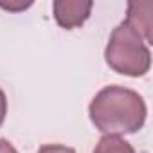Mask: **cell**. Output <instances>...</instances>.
Wrapping results in <instances>:
<instances>
[{"label":"cell","instance_id":"cell-1","mask_svg":"<svg viewBox=\"0 0 153 153\" xmlns=\"http://www.w3.org/2000/svg\"><path fill=\"white\" fill-rule=\"evenodd\" d=\"M88 115L96 130L105 135H124L137 133L148 115L142 96L135 90L108 85L96 94L88 106Z\"/></svg>","mask_w":153,"mask_h":153},{"label":"cell","instance_id":"cell-2","mask_svg":"<svg viewBox=\"0 0 153 153\" xmlns=\"http://www.w3.org/2000/svg\"><path fill=\"white\" fill-rule=\"evenodd\" d=\"M105 59L112 70L130 78H140L151 67L148 43L124 20L112 31L105 49Z\"/></svg>","mask_w":153,"mask_h":153},{"label":"cell","instance_id":"cell-3","mask_svg":"<svg viewBox=\"0 0 153 153\" xmlns=\"http://www.w3.org/2000/svg\"><path fill=\"white\" fill-rule=\"evenodd\" d=\"M94 7L92 0H56L52 4L54 20L63 29H76L81 27Z\"/></svg>","mask_w":153,"mask_h":153},{"label":"cell","instance_id":"cell-4","mask_svg":"<svg viewBox=\"0 0 153 153\" xmlns=\"http://www.w3.org/2000/svg\"><path fill=\"white\" fill-rule=\"evenodd\" d=\"M151 13H153V2H149V0H146V2H130L128 13L124 18V22L131 25L148 45L153 42V34H151V27H153L151 16L153 15Z\"/></svg>","mask_w":153,"mask_h":153},{"label":"cell","instance_id":"cell-5","mask_svg":"<svg viewBox=\"0 0 153 153\" xmlns=\"http://www.w3.org/2000/svg\"><path fill=\"white\" fill-rule=\"evenodd\" d=\"M92 153H135V149L119 135H103Z\"/></svg>","mask_w":153,"mask_h":153},{"label":"cell","instance_id":"cell-6","mask_svg":"<svg viewBox=\"0 0 153 153\" xmlns=\"http://www.w3.org/2000/svg\"><path fill=\"white\" fill-rule=\"evenodd\" d=\"M38 153H76V149L63 144H43L38 149Z\"/></svg>","mask_w":153,"mask_h":153},{"label":"cell","instance_id":"cell-7","mask_svg":"<svg viewBox=\"0 0 153 153\" xmlns=\"http://www.w3.org/2000/svg\"><path fill=\"white\" fill-rule=\"evenodd\" d=\"M33 2H22V0H16V2H0V7L6 9V11H13V13H18V11H24L27 7H31Z\"/></svg>","mask_w":153,"mask_h":153},{"label":"cell","instance_id":"cell-8","mask_svg":"<svg viewBox=\"0 0 153 153\" xmlns=\"http://www.w3.org/2000/svg\"><path fill=\"white\" fill-rule=\"evenodd\" d=\"M6 114H7V97H6L4 90L0 88V126L6 121Z\"/></svg>","mask_w":153,"mask_h":153},{"label":"cell","instance_id":"cell-9","mask_svg":"<svg viewBox=\"0 0 153 153\" xmlns=\"http://www.w3.org/2000/svg\"><path fill=\"white\" fill-rule=\"evenodd\" d=\"M0 153H18V149L7 139H0Z\"/></svg>","mask_w":153,"mask_h":153}]
</instances>
